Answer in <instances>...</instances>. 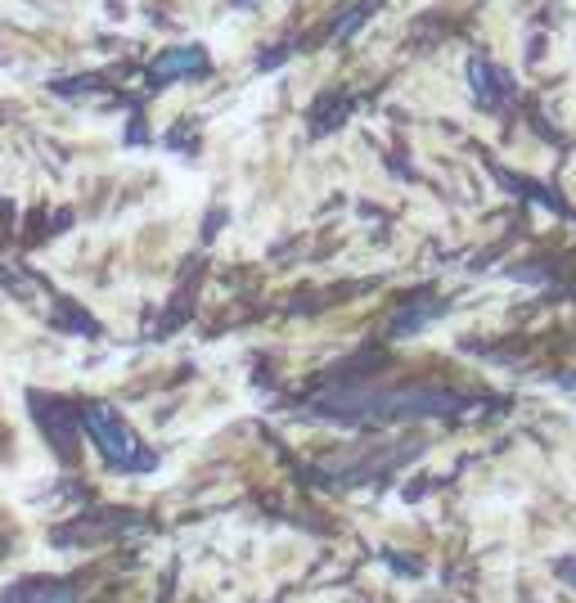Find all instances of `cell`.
<instances>
[{
    "mask_svg": "<svg viewBox=\"0 0 576 603\" xmlns=\"http://www.w3.org/2000/svg\"><path fill=\"white\" fill-rule=\"evenodd\" d=\"M86 432H90V441L104 450V459H113L117 468H135V473L153 468V455L135 441L131 428H122V423L104 410V405H90V410H86Z\"/></svg>",
    "mask_w": 576,
    "mask_h": 603,
    "instance_id": "1",
    "label": "cell"
},
{
    "mask_svg": "<svg viewBox=\"0 0 576 603\" xmlns=\"http://www.w3.org/2000/svg\"><path fill=\"white\" fill-rule=\"evenodd\" d=\"M207 68V54L203 50H167L153 59V81H176V77H194V72Z\"/></svg>",
    "mask_w": 576,
    "mask_h": 603,
    "instance_id": "4",
    "label": "cell"
},
{
    "mask_svg": "<svg viewBox=\"0 0 576 603\" xmlns=\"http://www.w3.org/2000/svg\"><path fill=\"white\" fill-rule=\"evenodd\" d=\"M0 603H72V585H59V581H18L0 594Z\"/></svg>",
    "mask_w": 576,
    "mask_h": 603,
    "instance_id": "3",
    "label": "cell"
},
{
    "mask_svg": "<svg viewBox=\"0 0 576 603\" xmlns=\"http://www.w3.org/2000/svg\"><path fill=\"white\" fill-rule=\"evenodd\" d=\"M455 396L446 392H392L378 401H360V405H338V414L360 419V414H378V419H410V414H446L455 410Z\"/></svg>",
    "mask_w": 576,
    "mask_h": 603,
    "instance_id": "2",
    "label": "cell"
}]
</instances>
